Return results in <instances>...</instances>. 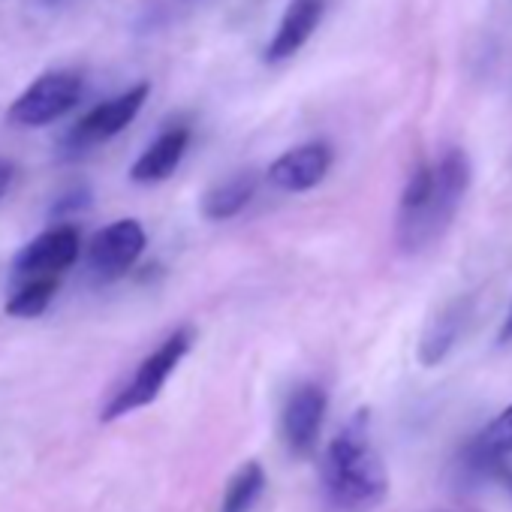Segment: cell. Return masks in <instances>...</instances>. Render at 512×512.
<instances>
[{"label": "cell", "mask_w": 512, "mask_h": 512, "mask_svg": "<svg viewBox=\"0 0 512 512\" xmlns=\"http://www.w3.org/2000/svg\"><path fill=\"white\" fill-rule=\"evenodd\" d=\"M323 13H326V0H290L278 22V31L272 34L263 52L266 64H284L293 55H299L305 43L314 37V31L320 28Z\"/></svg>", "instance_id": "8fae6325"}, {"label": "cell", "mask_w": 512, "mask_h": 512, "mask_svg": "<svg viewBox=\"0 0 512 512\" xmlns=\"http://www.w3.org/2000/svg\"><path fill=\"white\" fill-rule=\"evenodd\" d=\"M58 287H61V281H31V284L13 287V293L7 299V314L19 317V320H34V317L46 314L52 299L58 296Z\"/></svg>", "instance_id": "2e32d148"}, {"label": "cell", "mask_w": 512, "mask_h": 512, "mask_svg": "<svg viewBox=\"0 0 512 512\" xmlns=\"http://www.w3.org/2000/svg\"><path fill=\"white\" fill-rule=\"evenodd\" d=\"M187 145H190V127L187 124H175L169 130H163L142 154L139 160L133 163L130 169V178L136 184H157V181H166L178 163L184 160L187 154Z\"/></svg>", "instance_id": "7c38bea8"}, {"label": "cell", "mask_w": 512, "mask_h": 512, "mask_svg": "<svg viewBox=\"0 0 512 512\" xmlns=\"http://www.w3.org/2000/svg\"><path fill=\"white\" fill-rule=\"evenodd\" d=\"M253 196H256V175L253 172H235L226 181L214 184L202 196V214L208 220H232L235 214H241L250 205Z\"/></svg>", "instance_id": "5bb4252c"}, {"label": "cell", "mask_w": 512, "mask_h": 512, "mask_svg": "<svg viewBox=\"0 0 512 512\" xmlns=\"http://www.w3.org/2000/svg\"><path fill=\"white\" fill-rule=\"evenodd\" d=\"M329 410V395L320 383H299L281 410V437L293 458H311L320 443L323 419Z\"/></svg>", "instance_id": "ba28073f"}, {"label": "cell", "mask_w": 512, "mask_h": 512, "mask_svg": "<svg viewBox=\"0 0 512 512\" xmlns=\"http://www.w3.org/2000/svg\"><path fill=\"white\" fill-rule=\"evenodd\" d=\"M178 4L190 10V7H202V4H205V0H178Z\"/></svg>", "instance_id": "44dd1931"}, {"label": "cell", "mask_w": 512, "mask_h": 512, "mask_svg": "<svg viewBox=\"0 0 512 512\" xmlns=\"http://www.w3.org/2000/svg\"><path fill=\"white\" fill-rule=\"evenodd\" d=\"M46 4H58V0H46Z\"/></svg>", "instance_id": "7402d4cb"}, {"label": "cell", "mask_w": 512, "mask_h": 512, "mask_svg": "<svg viewBox=\"0 0 512 512\" xmlns=\"http://www.w3.org/2000/svg\"><path fill=\"white\" fill-rule=\"evenodd\" d=\"M467 314H470V299H452L449 305H443L431 317V323H428V329H425V335L419 341V362L425 368L440 365L452 353V347L458 344V338L464 332Z\"/></svg>", "instance_id": "4fadbf2b"}, {"label": "cell", "mask_w": 512, "mask_h": 512, "mask_svg": "<svg viewBox=\"0 0 512 512\" xmlns=\"http://www.w3.org/2000/svg\"><path fill=\"white\" fill-rule=\"evenodd\" d=\"M491 479L509 494V500H512V464H506V467H500V470H494L491 473Z\"/></svg>", "instance_id": "ac0fdd59"}, {"label": "cell", "mask_w": 512, "mask_h": 512, "mask_svg": "<svg viewBox=\"0 0 512 512\" xmlns=\"http://www.w3.org/2000/svg\"><path fill=\"white\" fill-rule=\"evenodd\" d=\"M323 494L335 512H374L386 500L389 473L374 443L368 410H356L326 446Z\"/></svg>", "instance_id": "7a4b0ae2"}, {"label": "cell", "mask_w": 512, "mask_h": 512, "mask_svg": "<svg viewBox=\"0 0 512 512\" xmlns=\"http://www.w3.org/2000/svg\"><path fill=\"white\" fill-rule=\"evenodd\" d=\"M506 464H512V404L503 407L461 455V467L473 479H491V473Z\"/></svg>", "instance_id": "30bf717a"}, {"label": "cell", "mask_w": 512, "mask_h": 512, "mask_svg": "<svg viewBox=\"0 0 512 512\" xmlns=\"http://www.w3.org/2000/svg\"><path fill=\"white\" fill-rule=\"evenodd\" d=\"M82 235L76 226L61 223L31 238L13 260V287L31 281H61V275L79 260Z\"/></svg>", "instance_id": "5b68a950"}, {"label": "cell", "mask_w": 512, "mask_h": 512, "mask_svg": "<svg viewBox=\"0 0 512 512\" xmlns=\"http://www.w3.org/2000/svg\"><path fill=\"white\" fill-rule=\"evenodd\" d=\"M82 79L70 70H52L43 73L40 79H34L25 94L10 106V121L19 127H46L55 124L58 118H64L67 112H73L82 100Z\"/></svg>", "instance_id": "8992f818"}, {"label": "cell", "mask_w": 512, "mask_h": 512, "mask_svg": "<svg viewBox=\"0 0 512 512\" xmlns=\"http://www.w3.org/2000/svg\"><path fill=\"white\" fill-rule=\"evenodd\" d=\"M473 181V166L464 148H446L437 160L419 163L401 193L395 238L401 250L416 253L434 244L455 220Z\"/></svg>", "instance_id": "6da1fadb"}, {"label": "cell", "mask_w": 512, "mask_h": 512, "mask_svg": "<svg viewBox=\"0 0 512 512\" xmlns=\"http://www.w3.org/2000/svg\"><path fill=\"white\" fill-rule=\"evenodd\" d=\"M88 202H91V193H88V190L67 193V196L55 205V214H70V211H76V208H82V205H88Z\"/></svg>", "instance_id": "e0dca14e"}, {"label": "cell", "mask_w": 512, "mask_h": 512, "mask_svg": "<svg viewBox=\"0 0 512 512\" xmlns=\"http://www.w3.org/2000/svg\"><path fill=\"white\" fill-rule=\"evenodd\" d=\"M13 175H16L13 163H7V160H0V199H4V196H7V190H10V184H13Z\"/></svg>", "instance_id": "d6986e66"}, {"label": "cell", "mask_w": 512, "mask_h": 512, "mask_svg": "<svg viewBox=\"0 0 512 512\" xmlns=\"http://www.w3.org/2000/svg\"><path fill=\"white\" fill-rule=\"evenodd\" d=\"M148 94H151V85L139 82V85L127 88L124 94L94 106L88 115H82L61 142L64 157H82L91 148H97V145L109 142L112 136H118L121 130H127L136 121V115L142 112Z\"/></svg>", "instance_id": "277c9868"}, {"label": "cell", "mask_w": 512, "mask_h": 512, "mask_svg": "<svg viewBox=\"0 0 512 512\" xmlns=\"http://www.w3.org/2000/svg\"><path fill=\"white\" fill-rule=\"evenodd\" d=\"M332 145L317 139V142H302L290 151H284L266 172L269 184L284 190V193H305L314 190L317 184L326 181L332 169Z\"/></svg>", "instance_id": "9c48e42d"}, {"label": "cell", "mask_w": 512, "mask_h": 512, "mask_svg": "<svg viewBox=\"0 0 512 512\" xmlns=\"http://www.w3.org/2000/svg\"><path fill=\"white\" fill-rule=\"evenodd\" d=\"M145 244H148V235H145L139 220H133V217L115 220V223H109L91 235V241H88V272L103 284L118 281L121 275H127L139 263Z\"/></svg>", "instance_id": "52a82bcc"}, {"label": "cell", "mask_w": 512, "mask_h": 512, "mask_svg": "<svg viewBox=\"0 0 512 512\" xmlns=\"http://www.w3.org/2000/svg\"><path fill=\"white\" fill-rule=\"evenodd\" d=\"M269 479L260 461H247L241 464L232 479L226 482L223 500H220V512H250L256 503H260L263 491H266Z\"/></svg>", "instance_id": "9a60e30c"}, {"label": "cell", "mask_w": 512, "mask_h": 512, "mask_svg": "<svg viewBox=\"0 0 512 512\" xmlns=\"http://www.w3.org/2000/svg\"><path fill=\"white\" fill-rule=\"evenodd\" d=\"M193 341H196V335H193L190 326H181V329H175L169 338H163L160 347L151 350V353L139 362V368L130 374V380L106 401L100 419H103V422H112V419H121V416H127V413H136V410L154 404V401L160 398L166 380L175 374V368L181 365V359L190 353Z\"/></svg>", "instance_id": "3957f363"}, {"label": "cell", "mask_w": 512, "mask_h": 512, "mask_svg": "<svg viewBox=\"0 0 512 512\" xmlns=\"http://www.w3.org/2000/svg\"><path fill=\"white\" fill-rule=\"evenodd\" d=\"M497 344H500V347L512 344V302H509V311H506V317H503V323H500V332H497Z\"/></svg>", "instance_id": "ffe728a7"}]
</instances>
